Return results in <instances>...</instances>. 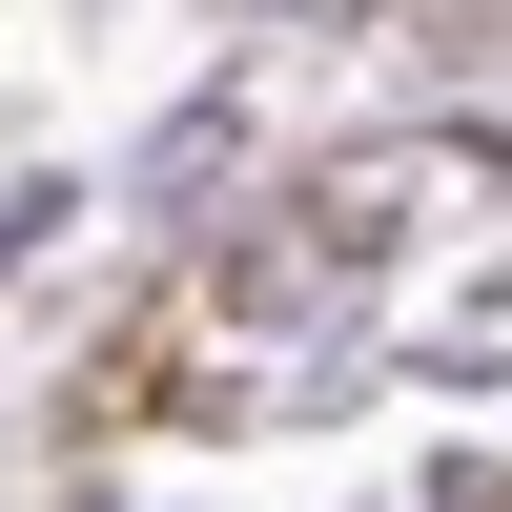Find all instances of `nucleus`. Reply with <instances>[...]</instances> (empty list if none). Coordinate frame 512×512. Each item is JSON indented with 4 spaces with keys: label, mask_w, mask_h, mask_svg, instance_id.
Listing matches in <instances>:
<instances>
[{
    "label": "nucleus",
    "mask_w": 512,
    "mask_h": 512,
    "mask_svg": "<svg viewBox=\"0 0 512 512\" xmlns=\"http://www.w3.org/2000/svg\"><path fill=\"white\" fill-rule=\"evenodd\" d=\"M21 246H41V185H0V267H21Z\"/></svg>",
    "instance_id": "1"
}]
</instances>
